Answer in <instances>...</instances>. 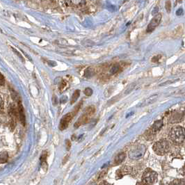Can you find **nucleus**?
<instances>
[{"mask_svg": "<svg viewBox=\"0 0 185 185\" xmlns=\"http://www.w3.org/2000/svg\"><path fill=\"white\" fill-rule=\"evenodd\" d=\"M169 136L173 143L177 145L182 144L184 141V129L180 126L174 127L171 130Z\"/></svg>", "mask_w": 185, "mask_h": 185, "instance_id": "f257e3e1", "label": "nucleus"}, {"mask_svg": "<svg viewBox=\"0 0 185 185\" xmlns=\"http://www.w3.org/2000/svg\"><path fill=\"white\" fill-rule=\"evenodd\" d=\"M153 150L158 155H164L170 151V143L167 140L162 139L157 141L153 145Z\"/></svg>", "mask_w": 185, "mask_h": 185, "instance_id": "f03ea898", "label": "nucleus"}, {"mask_svg": "<svg viewBox=\"0 0 185 185\" xmlns=\"http://www.w3.org/2000/svg\"><path fill=\"white\" fill-rule=\"evenodd\" d=\"M157 173L156 172L151 168H147L142 176V184L143 185H153L157 180Z\"/></svg>", "mask_w": 185, "mask_h": 185, "instance_id": "7ed1b4c3", "label": "nucleus"}, {"mask_svg": "<svg viewBox=\"0 0 185 185\" xmlns=\"http://www.w3.org/2000/svg\"><path fill=\"white\" fill-rule=\"evenodd\" d=\"M81 102L77 106L75 110L74 109L73 111L65 114L64 116L61 118V120L60 121V125H59V129H60L61 130H64L68 127L69 124L70 123V122L72 120L73 117L75 116V115L77 113L79 109V107H81Z\"/></svg>", "mask_w": 185, "mask_h": 185, "instance_id": "20e7f679", "label": "nucleus"}, {"mask_svg": "<svg viewBox=\"0 0 185 185\" xmlns=\"http://www.w3.org/2000/svg\"><path fill=\"white\" fill-rule=\"evenodd\" d=\"M94 112L95 108L93 107H89L85 111L84 113L81 115V116L78 118V120L74 125V127L75 128H78L79 127L81 126V125L87 123L88 122L90 121L91 115L94 114Z\"/></svg>", "mask_w": 185, "mask_h": 185, "instance_id": "39448f33", "label": "nucleus"}, {"mask_svg": "<svg viewBox=\"0 0 185 185\" xmlns=\"http://www.w3.org/2000/svg\"><path fill=\"white\" fill-rule=\"evenodd\" d=\"M163 125L164 124H163L162 120H159V121H155L153 125V126H152L150 128V130L146 132L147 137L149 138L153 137L154 135L161 130V127H163Z\"/></svg>", "mask_w": 185, "mask_h": 185, "instance_id": "423d86ee", "label": "nucleus"}, {"mask_svg": "<svg viewBox=\"0 0 185 185\" xmlns=\"http://www.w3.org/2000/svg\"><path fill=\"white\" fill-rule=\"evenodd\" d=\"M161 18H162V16H161V14H160V13H159V14H157L156 15H155L154 17L151 20L150 22L149 23V25H148L146 29V32L150 33L152 31H153L155 29V28L160 25Z\"/></svg>", "mask_w": 185, "mask_h": 185, "instance_id": "0eeeda50", "label": "nucleus"}, {"mask_svg": "<svg viewBox=\"0 0 185 185\" xmlns=\"http://www.w3.org/2000/svg\"><path fill=\"white\" fill-rule=\"evenodd\" d=\"M18 116L20 118V122L23 125H25V123H26L25 115V112H24V109H23L22 104L21 103L20 100H19V102H18Z\"/></svg>", "mask_w": 185, "mask_h": 185, "instance_id": "6e6552de", "label": "nucleus"}, {"mask_svg": "<svg viewBox=\"0 0 185 185\" xmlns=\"http://www.w3.org/2000/svg\"><path fill=\"white\" fill-rule=\"evenodd\" d=\"M158 98V95H154L153 96H150V98H148V99H146L143 103H142V106H146V105H149L152 103H153L155 101L157 100V99Z\"/></svg>", "mask_w": 185, "mask_h": 185, "instance_id": "1a4fd4ad", "label": "nucleus"}, {"mask_svg": "<svg viewBox=\"0 0 185 185\" xmlns=\"http://www.w3.org/2000/svg\"><path fill=\"white\" fill-rule=\"evenodd\" d=\"M94 75H95V70H94V69L91 67L88 68L87 70H85L84 75L87 78H91Z\"/></svg>", "mask_w": 185, "mask_h": 185, "instance_id": "9d476101", "label": "nucleus"}, {"mask_svg": "<svg viewBox=\"0 0 185 185\" xmlns=\"http://www.w3.org/2000/svg\"><path fill=\"white\" fill-rule=\"evenodd\" d=\"M79 95H80V91H79V90H76L74 92V93L72 94V95L71 100H70V104H74L75 102L76 101H77V99L79 97Z\"/></svg>", "mask_w": 185, "mask_h": 185, "instance_id": "9b49d317", "label": "nucleus"}, {"mask_svg": "<svg viewBox=\"0 0 185 185\" xmlns=\"http://www.w3.org/2000/svg\"><path fill=\"white\" fill-rule=\"evenodd\" d=\"M8 159V153H6V152H4V153H2L1 154H0V163L1 164L6 163V161H7Z\"/></svg>", "mask_w": 185, "mask_h": 185, "instance_id": "f8f14e48", "label": "nucleus"}, {"mask_svg": "<svg viewBox=\"0 0 185 185\" xmlns=\"http://www.w3.org/2000/svg\"><path fill=\"white\" fill-rule=\"evenodd\" d=\"M120 68L121 66L119 65H114L113 67H112L111 69H110V73L111 75H114L115 73H117V72L120 70Z\"/></svg>", "mask_w": 185, "mask_h": 185, "instance_id": "ddd939ff", "label": "nucleus"}, {"mask_svg": "<svg viewBox=\"0 0 185 185\" xmlns=\"http://www.w3.org/2000/svg\"><path fill=\"white\" fill-rule=\"evenodd\" d=\"M65 2L68 3V4H70V6L74 5V4H76V5H83V4H86V2H84V1H66Z\"/></svg>", "mask_w": 185, "mask_h": 185, "instance_id": "4468645a", "label": "nucleus"}, {"mask_svg": "<svg viewBox=\"0 0 185 185\" xmlns=\"http://www.w3.org/2000/svg\"><path fill=\"white\" fill-rule=\"evenodd\" d=\"M125 158V154L122 153L121 154H119L116 157V158H115V161H116L117 163H121L123 161Z\"/></svg>", "mask_w": 185, "mask_h": 185, "instance_id": "2eb2a0df", "label": "nucleus"}, {"mask_svg": "<svg viewBox=\"0 0 185 185\" xmlns=\"http://www.w3.org/2000/svg\"><path fill=\"white\" fill-rule=\"evenodd\" d=\"M92 92H93V91H92V88H85L84 90V94L87 95V96H91V95H92Z\"/></svg>", "mask_w": 185, "mask_h": 185, "instance_id": "dca6fc26", "label": "nucleus"}, {"mask_svg": "<svg viewBox=\"0 0 185 185\" xmlns=\"http://www.w3.org/2000/svg\"><path fill=\"white\" fill-rule=\"evenodd\" d=\"M166 9L168 13H170L171 12V3L169 1H167L166 2Z\"/></svg>", "mask_w": 185, "mask_h": 185, "instance_id": "f3484780", "label": "nucleus"}, {"mask_svg": "<svg viewBox=\"0 0 185 185\" xmlns=\"http://www.w3.org/2000/svg\"><path fill=\"white\" fill-rule=\"evenodd\" d=\"M178 80V79H173V80H170V81H166L164 82V83L160 84V87H162V86H166L168 84H171L172 83H173V82H176Z\"/></svg>", "mask_w": 185, "mask_h": 185, "instance_id": "a211bd4d", "label": "nucleus"}, {"mask_svg": "<svg viewBox=\"0 0 185 185\" xmlns=\"http://www.w3.org/2000/svg\"><path fill=\"white\" fill-rule=\"evenodd\" d=\"M5 84V79L1 73H0V86H3Z\"/></svg>", "mask_w": 185, "mask_h": 185, "instance_id": "6ab92c4d", "label": "nucleus"}, {"mask_svg": "<svg viewBox=\"0 0 185 185\" xmlns=\"http://www.w3.org/2000/svg\"><path fill=\"white\" fill-rule=\"evenodd\" d=\"M182 14H183V10H182V8H179L176 11V15H178V16H180V15H182Z\"/></svg>", "mask_w": 185, "mask_h": 185, "instance_id": "aec40b11", "label": "nucleus"}, {"mask_svg": "<svg viewBox=\"0 0 185 185\" xmlns=\"http://www.w3.org/2000/svg\"><path fill=\"white\" fill-rule=\"evenodd\" d=\"M52 102H53V104H54V105H57V104L58 100H57V97H56V96H53V98H52Z\"/></svg>", "mask_w": 185, "mask_h": 185, "instance_id": "412c9836", "label": "nucleus"}, {"mask_svg": "<svg viewBox=\"0 0 185 185\" xmlns=\"http://www.w3.org/2000/svg\"><path fill=\"white\" fill-rule=\"evenodd\" d=\"M12 49H13V52H15L16 53V54H18V57H19L20 58V59H22V60L23 61H24V59H23V57H22V56H21V54H20V53H19V52H18V51H16L15 49H13V48H12Z\"/></svg>", "mask_w": 185, "mask_h": 185, "instance_id": "4be33fe9", "label": "nucleus"}, {"mask_svg": "<svg viewBox=\"0 0 185 185\" xmlns=\"http://www.w3.org/2000/svg\"><path fill=\"white\" fill-rule=\"evenodd\" d=\"M67 101H68V98L66 96H64V97H62L61 98V103H65V102H66Z\"/></svg>", "mask_w": 185, "mask_h": 185, "instance_id": "5701e85b", "label": "nucleus"}, {"mask_svg": "<svg viewBox=\"0 0 185 185\" xmlns=\"http://www.w3.org/2000/svg\"><path fill=\"white\" fill-rule=\"evenodd\" d=\"M99 185H113V184L109 183L108 182H107V181H102V182H101Z\"/></svg>", "mask_w": 185, "mask_h": 185, "instance_id": "b1692460", "label": "nucleus"}, {"mask_svg": "<svg viewBox=\"0 0 185 185\" xmlns=\"http://www.w3.org/2000/svg\"><path fill=\"white\" fill-rule=\"evenodd\" d=\"M159 11V8L157 7V6H156V7L154 8V11H153V15H154L155 13H158V11Z\"/></svg>", "mask_w": 185, "mask_h": 185, "instance_id": "393cba45", "label": "nucleus"}, {"mask_svg": "<svg viewBox=\"0 0 185 185\" xmlns=\"http://www.w3.org/2000/svg\"><path fill=\"white\" fill-rule=\"evenodd\" d=\"M3 106V102H2V98L0 97V109H1L2 107Z\"/></svg>", "mask_w": 185, "mask_h": 185, "instance_id": "a878e982", "label": "nucleus"}, {"mask_svg": "<svg viewBox=\"0 0 185 185\" xmlns=\"http://www.w3.org/2000/svg\"><path fill=\"white\" fill-rule=\"evenodd\" d=\"M49 64L51 65L52 66H54V65H56V64H56V63L54 62V61H52V62L50 61V62H49Z\"/></svg>", "mask_w": 185, "mask_h": 185, "instance_id": "bb28decb", "label": "nucleus"}, {"mask_svg": "<svg viewBox=\"0 0 185 185\" xmlns=\"http://www.w3.org/2000/svg\"><path fill=\"white\" fill-rule=\"evenodd\" d=\"M134 114L133 112H132V113H131V114H127V116H126V117H127V118H128V117H129V115H132V114Z\"/></svg>", "mask_w": 185, "mask_h": 185, "instance_id": "cd10ccee", "label": "nucleus"}, {"mask_svg": "<svg viewBox=\"0 0 185 185\" xmlns=\"http://www.w3.org/2000/svg\"><path fill=\"white\" fill-rule=\"evenodd\" d=\"M136 185H143V184H142V183H138V184H136Z\"/></svg>", "mask_w": 185, "mask_h": 185, "instance_id": "c85d7f7f", "label": "nucleus"}]
</instances>
